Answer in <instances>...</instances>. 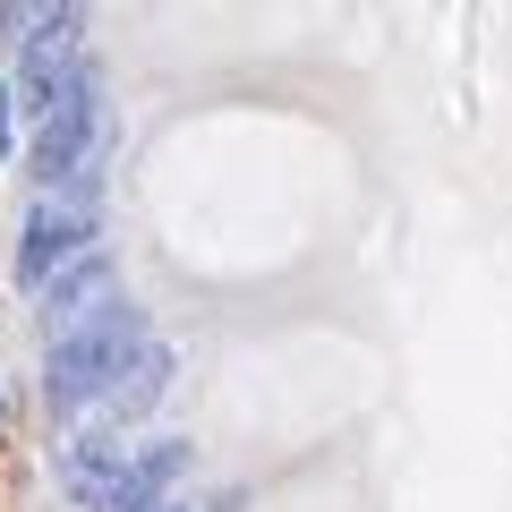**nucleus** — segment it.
Returning <instances> with one entry per match:
<instances>
[{"instance_id":"nucleus-1","label":"nucleus","mask_w":512,"mask_h":512,"mask_svg":"<svg viewBox=\"0 0 512 512\" xmlns=\"http://www.w3.org/2000/svg\"><path fill=\"white\" fill-rule=\"evenodd\" d=\"M137 350H146V316L128 308V299H103L86 325H69V333L52 342V367H43V393H52V410H86V402H103Z\"/></svg>"},{"instance_id":"nucleus-2","label":"nucleus","mask_w":512,"mask_h":512,"mask_svg":"<svg viewBox=\"0 0 512 512\" xmlns=\"http://www.w3.org/2000/svg\"><path fill=\"white\" fill-rule=\"evenodd\" d=\"M94 239V214H86V197H43L35 214H26V239H18V274L35 282H52V274H69L77 265V248Z\"/></svg>"},{"instance_id":"nucleus-3","label":"nucleus","mask_w":512,"mask_h":512,"mask_svg":"<svg viewBox=\"0 0 512 512\" xmlns=\"http://www.w3.org/2000/svg\"><path fill=\"white\" fill-rule=\"evenodd\" d=\"M60 478H69V495H77L86 512H111V495H120V478H128V444L111 436V427H94V436L69 444Z\"/></svg>"},{"instance_id":"nucleus-4","label":"nucleus","mask_w":512,"mask_h":512,"mask_svg":"<svg viewBox=\"0 0 512 512\" xmlns=\"http://www.w3.org/2000/svg\"><path fill=\"white\" fill-rule=\"evenodd\" d=\"M103 299H120V274H111L103 256H86V265H69V274H52L43 282V325H86L94 308H103Z\"/></svg>"},{"instance_id":"nucleus-5","label":"nucleus","mask_w":512,"mask_h":512,"mask_svg":"<svg viewBox=\"0 0 512 512\" xmlns=\"http://www.w3.org/2000/svg\"><path fill=\"white\" fill-rule=\"evenodd\" d=\"M163 393H171V350H163V342H146L137 359L120 367V384L103 393V410H111V427H128V419H146Z\"/></svg>"},{"instance_id":"nucleus-6","label":"nucleus","mask_w":512,"mask_h":512,"mask_svg":"<svg viewBox=\"0 0 512 512\" xmlns=\"http://www.w3.org/2000/svg\"><path fill=\"white\" fill-rule=\"evenodd\" d=\"M188 470V444H146V453H128V478L111 495V512H163L171 478Z\"/></svg>"},{"instance_id":"nucleus-7","label":"nucleus","mask_w":512,"mask_h":512,"mask_svg":"<svg viewBox=\"0 0 512 512\" xmlns=\"http://www.w3.org/2000/svg\"><path fill=\"white\" fill-rule=\"evenodd\" d=\"M60 18H77V0H0V43L26 52L35 35H52Z\"/></svg>"},{"instance_id":"nucleus-8","label":"nucleus","mask_w":512,"mask_h":512,"mask_svg":"<svg viewBox=\"0 0 512 512\" xmlns=\"http://www.w3.org/2000/svg\"><path fill=\"white\" fill-rule=\"evenodd\" d=\"M0 146H9V94H0Z\"/></svg>"},{"instance_id":"nucleus-9","label":"nucleus","mask_w":512,"mask_h":512,"mask_svg":"<svg viewBox=\"0 0 512 512\" xmlns=\"http://www.w3.org/2000/svg\"><path fill=\"white\" fill-rule=\"evenodd\" d=\"M163 512H188V504H163Z\"/></svg>"},{"instance_id":"nucleus-10","label":"nucleus","mask_w":512,"mask_h":512,"mask_svg":"<svg viewBox=\"0 0 512 512\" xmlns=\"http://www.w3.org/2000/svg\"><path fill=\"white\" fill-rule=\"evenodd\" d=\"M0 419H9V402H0Z\"/></svg>"}]
</instances>
